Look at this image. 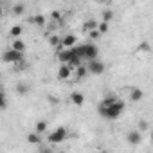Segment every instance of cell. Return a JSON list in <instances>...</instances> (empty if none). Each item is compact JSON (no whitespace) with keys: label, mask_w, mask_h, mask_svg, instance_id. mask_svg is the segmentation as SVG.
<instances>
[{"label":"cell","mask_w":153,"mask_h":153,"mask_svg":"<svg viewBox=\"0 0 153 153\" xmlns=\"http://www.w3.org/2000/svg\"><path fill=\"white\" fill-rule=\"evenodd\" d=\"M123 112H124V103L119 101L115 96L105 97V101L99 105V115L108 121H115L117 117H121Z\"/></svg>","instance_id":"cell-1"},{"label":"cell","mask_w":153,"mask_h":153,"mask_svg":"<svg viewBox=\"0 0 153 153\" xmlns=\"http://www.w3.org/2000/svg\"><path fill=\"white\" fill-rule=\"evenodd\" d=\"M74 52L78 54L81 59H83V58H85V59H96L99 49H97L94 43H83V45H79V47H74Z\"/></svg>","instance_id":"cell-2"},{"label":"cell","mask_w":153,"mask_h":153,"mask_svg":"<svg viewBox=\"0 0 153 153\" xmlns=\"http://www.w3.org/2000/svg\"><path fill=\"white\" fill-rule=\"evenodd\" d=\"M22 59H24V54L22 52H16L15 49H7L2 54V61L4 63H20Z\"/></svg>","instance_id":"cell-3"},{"label":"cell","mask_w":153,"mask_h":153,"mask_svg":"<svg viewBox=\"0 0 153 153\" xmlns=\"http://www.w3.org/2000/svg\"><path fill=\"white\" fill-rule=\"evenodd\" d=\"M67 135H68V131L65 128H56L52 133H49V142L51 144H59L67 139Z\"/></svg>","instance_id":"cell-4"},{"label":"cell","mask_w":153,"mask_h":153,"mask_svg":"<svg viewBox=\"0 0 153 153\" xmlns=\"http://www.w3.org/2000/svg\"><path fill=\"white\" fill-rule=\"evenodd\" d=\"M105 63L103 61H99L97 58L96 59H88V65H87V70L90 72V74H96V76H99V74H103L105 72Z\"/></svg>","instance_id":"cell-5"},{"label":"cell","mask_w":153,"mask_h":153,"mask_svg":"<svg viewBox=\"0 0 153 153\" xmlns=\"http://www.w3.org/2000/svg\"><path fill=\"white\" fill-rule=\"evenodd\" d=\"M126 140H128L130 144H133V146L140 144V142H142V131H139V130H131V131L126 135Z\"/></svg>","instance_id":"cell-6"},{"label":"cell","mask_w":153,"mask_h":153,"mask_svg":"<svg viewBox=\"0 0 153 153\" xmlns=\"http://www.w3.org/2000/svg\"><path fill=\"white\" fill-rule=\"evenodd\" d=\"M76 42H78V38H76L74 34H67V36H63V38L59 40V47H63V49H70V47L76 45Z\"/></svg>","instance_id":"cell-7"},{"label":"cell","mask_w":153,"mask_h":153,"mask_svg":"<svg viewBox=\"0 0 153 153\" xmlns=\"http://www.w3.org/2000/svg\"><path fill=\"white\" fill-rule=\"evenodd\" d=\"M72 76V68L68 67V65H65V63H61V67L58 68V79H61V81H65V79H68Z\"/></svg>","instance_id":"cell-8"},{"label":"cell","mask_w":153,"mask_h":153,"mask_svg":"<svg viewBox=\"0 0 153 153\" xmlns=\"http://www.w3.org/2000/svg\"><path fill=\"white\" fill-rule=\"evenodd\" d=\"M70 101H72L76 106H83V103H85V96H83L81 92H72V94H70Z\"/></svg>","instance_id":"cell-9"},{"label":"cell","mask_w":153,"mask_h":153,"mask_svg":"<svg viewBox=\"0 0 153 153\" xmlns=\"http://www.w3.org/2000/svg\"><path fill=\"white\" fill-rule=\"evenodd\" d=\"M11 49H15L16 52H25V43H24V40H20V38H13V43H11Z\"/></svg>","instance_id":"cell-10"},{"label":"cell","mask_w":153,"mask_h":153,"mask_svg":"<svg viewBox=\"0 0 153 153\" xmlns=\"http://www.w3.org/2000/svg\"><path fill=\"white\" fill-rule=\"evenodd\" d=\"M88 74V70H87V67L85 65H78V67H76V79H83L85 78V76Z\"/></svg>","instance_id":"cell-11"},{"label":"cell","mask_w":153,"mask_h":153,"mask_svg":"<svg viewBox=\"0 0 153 153\" xmlns=\"http://www.w3.org/2000/svg\"><path fill=\"white\" fill-rule=\"evenodd\" d=\"M24 34V27L22 25H13L11 29H9V36L11 38H20Z\"/></svg>","instance_id":"cell-12"},{"label":"cell","mask_w":153,"mask_h":153,"mask_svg":"<svg viewBox=\"0 0 153 153\" xmlns=\"http://www.w3.org/2000/svg\"><path fill=\"white\" fill-rule=\"evenodd\" d=\"M16 94H18V96H27V94H29V85L18 83V85H16Z\"/></svg>","instance_id":"cell-13"},{"label":"cell","mask_w":153,"mask_h":153,"mask_svg":"<svg viewBox=\"0 0 153 153\" xmlns=\"http://www.w3.org/2000/svg\"><path fill=\"white\" fill-rule=\"evenodd\" d=\"M97 31H99L101 34H106V33L110 31V24H108V22H103V20L97 22Z\"/></svg>","instance_id":"cell-14"},{"label":"cell","mask_w":153,"mask_h":153,"mask_svg":"<svg viewBox=\"0 0 153 153\" xmlns=\"http://www.w3.org/2000/svg\"><path fill=\"white\" fill-rule=\"evenodd\" d=\"M34 131L36 133H43V131H47V121H38L36 123V126H34Z\"/></svg>","instance_id":"cell-15"},{"label":"cell","mask_w":153,"mask_h":153,"mask_svg":"<svg viewBox=\"0 0 153 153\" xmlns=\"http://www.w3.org/2000/svg\"><path fill=\"white\" fill-rule=\"evenodd\" d=\"M27 140H29L31 144H40L42 135H40V133H36V131H33V133H29V135H27Z\"/></svg>","instance_id":"cell-16"},{"label":"cell","mask_w":153,"mask_h":153,"mask_svg":"<svg viewBox=\"0 0 153 153\" xmlns=\"http://www.w3.org/2000/svg\"><path fill=\"white\" fill-rule=\"evenodd\" d=\"M112 20H114V11L112 9H105L103 11V22H108L110 24Z\"/></svg>","instance_id":"cell-17"},{"label":"cell","mask_w":153,"mask_h":153,"mask_svg":"<svg viewBox=\"0 0 153 153\" xmlns=\"http://www.w3.org/2000/svg\"><path fill=\"white\" fill-rule=\"evenodd\" d=\"M6 108H7V99H6L4 90L0 88V110H6Z\"/></svg>","instance_id":"cell-18"},{"label":"cell","mask_w":153,"mask_h":153,"mask_svg":"<svg viewBox=\"0 0 153 153\" xmlns=\"http://www.w3.org/2000/svg\"><path fill=\"white\" fill-rule=\"evenodd\" d=\"M59 40H61L59 36H56V34H52V36L49 38V43H51L52 47H56V49H61V47H59Z\"/></svg>","instance_id":"cell-19"},{"label":"cell","mask_w":153,"mask_h":153,"mask_svg":"<svg viewBox=\"0 0 153 153\" xmlns=\"http://www.w3.org/2000/svg\"><path fill=\"white\" fill-rule=\"evenodd\" d=\"M24 4H16L15 7H13V15H16V16H20V15H24Z\"/></svg>","instance_id":"cell-20"},{"label":"cell","mask_w":153,"mask_h":153,"mask_svg":"<svg viewBox=\"0 0 153 153\" xmlns=\"http://www.w3.org/2000/svg\"><path fill=\"white\" fill-rule=\"evenodd\" d=\"M85 29H87V31L97 29V22H96V20H87V22H85Z\"/></svg>","instance_id":"cell-21"},{"label":"cell","mask_w":153,"mask_h":153,"mask_svg":"<svg viewBox=\"0 0 153 153\" xmlns=\"http://www.w3.org/2000/svg\"><path fill=\"white\" fill-rule=\"evenodd\" d=\"M101 36H103V34H101L97 29H92V31H88V38H90V40H99Z\"/></svg>","instance_id":"cell-22"},{"label":"cell","mask_w":153,"mask_h":153,"mask_svg":"<svg viewBox=\"0 0 153 153\" xmlns=\"http://www.w3.org/2000/svg\"><path fill=\"white\" fill-rule=\"evenodd\" d=\"M140 99H142V90H137L135 88L131 92V101H140Z\"/></svg>","instance_id":"cell-23"},{"label":"cell","mask_w":153,"mask_h":153,"mask_svg":"<svg viewBox=\"0 0 153 153\" xmlns=\"http://www.w3.org/2000/svg\"><path fill=\"white\" fill-rule=\"evenodd\" d=\"M34 22H36L38 25H45V18H43L42 15H38V16H34Z\"/></svg>","instance_id":"cell-24"},{"label":"cell","mask_w":153,"mask_h":153,"mask_svg":"<svg viewBox=\"0 0 153 153\" xmlns=\"http://www.w3.org/2000/svg\"><path fill=\"white\" fill-rule=\"evenodd\" d=\"M144 130H148V123L146 121H140V131H144Z\"/></svg>","instance_id":"cell-25"},{"label":"cell","mask_w":153,"mask_h":153,"mask_svg":"<svg viewBox=\"0 0 153 153\" xmlns=\"http://www.w3.org/2000/svg\"><path fill=\"white\" fill-rule=\"evenodd\" d=\"M52 18L54 20H59V13H52Z\"/></svg>","instance_id":"cell-26"},{"label":"cell","mask_w":153,"mask_h":153,"mask_svg":"<svg viewBox=\"0 0 153 153\" xmlns=\"http://www.w3.org/2000/svg\"><path fill=\"white\" fill-rule=\"evenodd\" d=\"M101 2H103V4H110V2H112V0H101Z\"/></svg>","instance_id":"cell-27"},{"label":"cell","mask_w":153,"mask_h":153,"mask_svg":"<svg viewBox=\"0 0 153 153\" xmlns=\"http://www.w3.org/2000/svg\"><path fill=\"white\" fill-rule=\"evenodd\" d=\"M2 15H4V11H2V7H0V18H2Z\"/></svg>","instance_id":"cell-28"}]
</instances>
